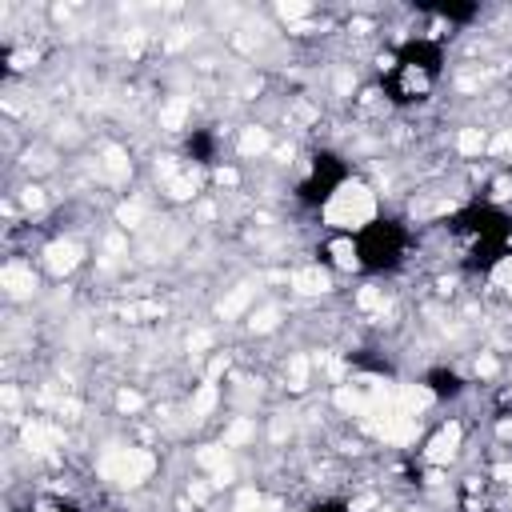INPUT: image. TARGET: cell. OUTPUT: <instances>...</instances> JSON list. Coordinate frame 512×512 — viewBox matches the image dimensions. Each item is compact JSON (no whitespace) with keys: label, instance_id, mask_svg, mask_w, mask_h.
Returning <instances> with one entry per match:
<instances>
[{"label":"cell","instance_id":"6da1fadb","mask_svg":"<svg viewBox=\"0 0 512 512\" xmlns=\"http://www.w3.org/2000/svg\"><path fill=\"white\" fill-rule=\"evenodd\" d=\"M352 244H356V264L368 272H392L408 256V232L400 228V220H388V216L364 220Z\"/></svg>","mask_w":512,"mask_h":512},{"label":"cell","instance_id":"7a4b0ae2","mask_svg":"<svg viewBox=\"0 0 512 512\" xmlns=\"http://www.w3.org/2000/svg\"><path fill=\"white\" fill-rule=\"evenodd\" d=\"M428 388H432V396H440V400H456V396L464 392V380H460V372H452V368H436V372H428Z\"/></svg>","mask_w":512,"mask_h":512},{"label":"cell","instance_id":"3957f363","mask_svg":"<svg viewBox=\"0 0 512 512\" xmlns=\"http://www.w3.org/2000/svg\"><path fill=\"white\" fill-rule=\"evenodd\" d=\"M308 512H348V504H340V500H320V504H312Z\"/></svg>","mask_w":512,"mask_h":512}]
</instances>
